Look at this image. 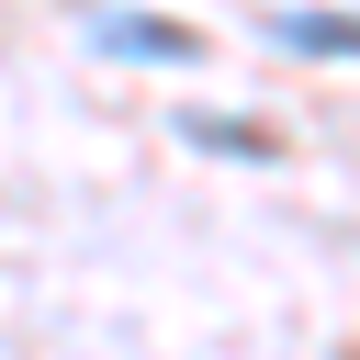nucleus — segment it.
Instances as JSON below:
<instances>
[{
	"label": "nucleus",
	"instance_id": "1",
	"mask_svg": "<svg viewBox=\"0 0 360 360\" xmlns=\"http://www.w3.org/2000/svg\"><path fill=\"white\" fill-rule=\"evenodd\" d=\"M90 45L135 68H191V22H158V11H90Z\"/></svg>",
	"mask_w": 360,
	"mask_h": 360
},
{
	"label": "nucleus",
	"instance_id": "2",
	"mask_svg": "<svg viewBox=\"0 0 360 360\" xmlns=\"http://www.w3.org/2000/svg\"><path fill=\"white\" fill-rule=\"evenodd\" d=\"M270 45H292V56H360V11H270Z\"/></svg>",
	"mask_w": 360,
	"mask_h": 360
},
{
	"label": "nucleus",
	"instance_id": "3",
	"mask_svg": "<svg viewBox=\"0 0 360 360\" xmlns=\"http://www.w3.org/2000/svg\"><path fill=\"white\" fill-rule=\"evenodd\" d=\"M180 135L214 146V158H270V135H259V124H225V112H180Z\"/></svg>",
	"mask_w": 360,
	"mask_h": 360
}]
</instances>
